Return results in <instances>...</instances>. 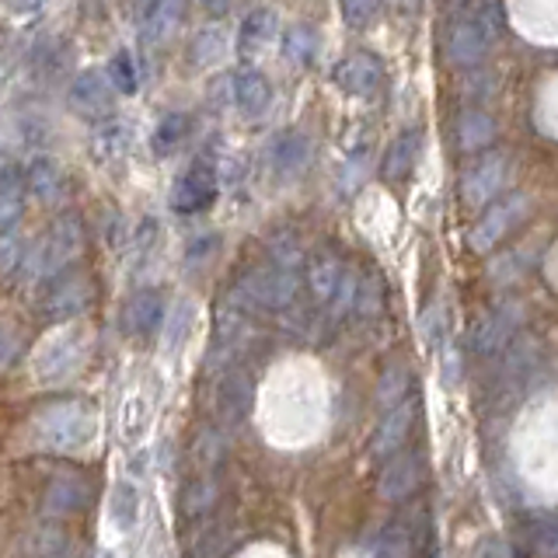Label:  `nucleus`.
I'll return each instance as SVG.
<instances>
[{
	"instance_id": "f257e3e1",
	"label": "nucleus",
	"mask_w": 558,
	"mask_h": 558,
	"mask_svg": "<svg viewBox=\"0 0 558 558\" xmlns=\"http://www.w3.org/2000/svg\"><path fill=\"white\" fill-rule=\"evenodd\" d=\"M95 409L87 401H57V405H46L35 415V444L43 450H57V453H74L84 450L95 436Z\"/></svg>"
},
{
	"instance_id": "f03ea898",
	"label": "nucleus",
	"mask_w": 558,
	"mask_h": 558,
	"mask_svg": "<svg viewBox=\"0 0 558 558\" xmlns=\"http://www.w3.org/2000/svg\"><path fill=\"white\" fill-rule=\"evenodd\" d=\"M84 252V223L74 214H63L49 223V231L35 241V248L28 252L25 276L28 279H49L63 269H70Z\"/></svg>"
},
{
	"instance_id": "7ed1b4c3",
	"label": "nucleus",
	"mask_w": 558,
	"mask_h": 558,
	"mask_svg": "<svg viewBox=\"0 0 558 558\" xmlns=\"http://www.w3.org/2000/svg\"><path fill=\"white\" fill-rule=\"evenodd\" d=\"M301 290V276L293 269H279L272 262L258 269H248L234 287L231 304L234 307H258V311H287L296 301Z\"/></svg>"
},
{
	"instance_id": "20e7f679",
	"label": "nucleus",
	"mask_w": 558,
	"mask_h": 558,
	"mask_svg": "<svg viewBox=\"0 0 558 558\" xmlns=\"http://www.w3.org/2000/svg\"><path fill=\"white\" fill-rule=\"evenodd\" d=\"M499 35V11L482 8L475 14L453 17V25L447 32V60L453 66H478L488 49H493Z\"/></svg>"
},
{
	"instance_id": "39448f33",
	"label": "nucleus",
	"mask_w": 558,
	"mask_h": 558,
	"mask_svg": "<svg viewBox=\"0 0 558 558\" xmlns=\"http://www.w3.org/2000/svg\"><path fill=\"white\" fill-rule=\"evenodd\" d=\"M531 209H534V199L527 196V192H510V196L493 199L485 214H482V220L471 227L468 244L475 252H493V248H499V244L510 238L523 220L531 217Z\"/></svg>"
},
{
	"instance_id": "423d86ee",
	"label": "nucleus",
	"mask_w": 558,
	"mask_h": 558,
	"mask_svg": "<svg viewBox=\"0 0 558 558\" xmlns=\"http://www.w3.org/2000/svg\"><path fill=\"white\" fill-rule=\"evenodd\" d=\"M95 301V283L87 272H57L49 276V287L43 290L39 296V314L46 322L52 325H63L70 318H77V314H84L87 307H92Z\"/></svg>"
},
{
	"instance_id": "0eeeda50",
	"label": "nucleus",
	"mask_w": 558,
	"mask_h": 558,
	"mask_svg": "<svg viewBox=\"0 0 558 558\" xmlns=\"http://www.w3.org/2000/svg\"><path fill=\"white\" fill-rule=\"evenodd\" d=\"M510 179V157L499 154V150H482L475 154L461 174V203L468 209H485L493 199L502 196V185Z\"/></svg>"
},
{
	"instance_id": "6e6552de",
	"label": "nucleus",
	"mask_w": 558,
	"mask_h": 558,
	"mask_svg": "<svg viewBox=\"0 0 558 558\" xmlns=\"http://www.w3.org/2000/svg\"><path fill=\"white\" fill-rule=\"evenodd\" d=\"M217 189H220L217 165L203 154L199 161H192V165L185 168V174L179 179V185H174V199H171L174 214H182V217H196V214H203V209L217 199Z\"/></svg>"
},
{
	"instance_id": "1a4fd4ad",
	"label": "nucleus",
	"mask_w": 558,
	"mask_h": 558,
	"mask_svg": "<svg viewBox=\"0 0 558 558\" xmlns=\"http://www.w3.org/2000/svg\"><path fill=\"white\" fill-rule=\"evenodd\" d=\"M70 112L81 119H112L116 116V87L101 70H81L66 92Z\"/></svg>"
},
{
	"instance_id": "9d476101",
	"label": "nucleus",
	"mask_w": 558,
	"mask_h": 558,
	"mask_svg": "<svg viewBox=\"0 0 558 558\" xmlns=\"http://www.w3.org/2000/svg\"><path fill=\"white\" fill-rule=\"evenodd\" d=\"M331 81H336L345 95L353 98H371L377 87L384 84V63L374 57V52H349V57H342L336 63V70H331Z\"/></svg>"
},
{
	"instance_id": "9b49d317",
	"label": "nucleus",
	"mask_w": 558,
	"mask_h": 558,
	"mask_svg": "<svg viewBox=\"0 0 558 558\" xmlns=\"http://www.w3.org/2000/svg\"><path fill=\"white\" fill-rule=\"evenodd\" d=\"M252 398H255L252 377L244 371H227L214 391V412L220 418V426H241L252 412Z\"/></svg>"
},
{
	"instance_id": "f8f14e48",
	"label": "nucleus",
	"mask_w": 558,
	"mask_h": 558,
	"mask_svg": "<svg viewBox=\"0 0 558 558\" xmlns=\"http://www.w3.org/2000/svg\"><path fill=\"white\" fill-rule=\"evenodd\" d=\"M418 154H423V126H405L380 157V179L388 185L409 182L418 165Z\"/></svg>"
},
{
	"instance_id": "ddd939ff",
	"label": "nucleus",
	"mask_w": 558,
	"mask_h": 558,
	"mask_svg": "<svg viewBox=\"0 0 558 558\" xmlns=\"http://www.w3.org/2000/svg\"><path fill=\"white\" fill-rule=\"evenodd\" d=\"M165 322V293L157 287H144L136 290L126 304H122V331L133 339L154 336Z\"/></svg>"
},
{
	"instance_id": "4468645a",
	"label": "nucleus",
	"mask_w": 558,
	"mask_h": 558,
	"mask_svg": "<svg viewBox=\"0 0 558 558\" xmlns=\"http://www.w3.org/2000/svg\"><path fill=\"white\" fill-rule=\"evenodd\" d=\"M311 136L301 133V130H287V133H279L272 140V147H269V168L279 182H290L296 179L307 165H311Z\"/></svg>"
},
{
	"instance_id": "2eb2a0df",
	"label": "nucleus",
	"mask_w": 558,
	"mask_h": 558,
	"mask_svg": "<svg viewBox=\"0 0 558 558\" xmlns=\"http://www.w3.org/2000/svg\"><path fill=\"white\" fill-rule=\"evenodd\" d=\"M517 325H520V304H499L485 314L475 331H471V345H475V353L482 356H496L499 349L510 342Z\"/></svg>"
},
{
	"instance_id": "dca6fc26",
	"label": "nucleus",
	"mask_w": 558,
	"mask_h": 558,
	"mask_svg": "<svg viewBox=\"0 0 558 558\" xmlns=\"http://www.w3.org/2000/svg\"><path fill=\"white\" fill-rule=\"evenodd\" d=\"M81 360H84V345H81V339L74 336V331H70V336L52 339L43 349L39 360H35V374H39V380H46V384H57V380L74 374L81 366Z\"/></svg>"
},
{
	"instance_id": "f3484780",
	"label": "nucleus",
	"mask_w": 558,
	"mask_h": 558,
	"mask_svg": "<svg viewBox=\"0 0 558 558\" xmlns=\"http://www.w3.org/2000/svg\"><path fill=\"white\" fill-rule=\"evenodd\" d=\"M412 423H415V401H401V405H391L388 415L380 418L374 440H371L374 458H391V453H398L401 444H405V436L412 433Z\"/></svg>"
},
{
	"instance_id": "a211bd4d",
	"label": "nucleus",
	"mask_w": 558,
	"mask_h": 558,
	"mask_svg": "<svg viewBox=\"0 0 558 558\" xmlns=\"http://www.w3.org/2000/svg\"><path fill=\"white\" fill-rule=\"evenodd\" d=\"M231 92H234V101H238V109L248 116V119H258L262 112L269 109V101H272V87L266 81V74L255 66H241L234 70V77H231Z\"/></svg>"
},
{
	"instance_id": "6ab92c4d",
	"label": "nucleus",
	"mask_w": 558,
	"mask_h": 558,
	"mask_svg": "<svg viewBox=\"0 0 558 558\" xmlns=\"http://www.w3.org/2000/svg\"><path fill=\"white\" fill-rule=\"evenodd\" d=\"M182 17V0H147V8L140 11V43L161 46L174 32Z\"/></svg>"
},
{
	"instance_id": "aec40b11",
	"label": "nucleus",
	"mask_w": 558,
	"mask_h": 558,
	"mask_svg": "<svg viewBox=\"0 0 558 558\" xmlns=\"http://www.w3.org/2000/svg\"><path fill=\"white\" fill-rule=\"evenodd\" d=\"M307 266V290L318 304H328L331 296L339 293L342 279H345V266L342 258L336 252H318L311 262H304Z\"/></svg>"
},
{
	"instance_id": "412c9836",
	"label": "nucleus",
	"mask_w": 558,
	"mask_h": 558,
	"mask_svg": "<svg viewBox=\"0 0 558 558\" xmlns=\"http://www.w3.org/2000/svg\"><path fill=\"white\" fill-rule=\"evenodd\" d=\"M276 28H279L276 14L269 8H255L241 22V28H238V52H241L244 60H252V57H258V52H266L272 46V39H276Z\"/></svg>"
},
{
	"instance_id": "4be33fe9",
	"label": "nucleus",
	"mask_w": 558,
	"mask_h": 558,
	"mask_svg": "<svg viewBox=\"0 0 558 558\" xmlns=\"http://www.w3.org/2000/svg\"><path fill=\"white\" fill-rule=\"evenodd\" d=\"M493 144H496V119L488 112H482V109L461 112V119H458V147L475 157V154L488 150Z\"/></svg>"
},
{
	"instance_id": "5701e85b",
	"label": "nucleus",
	"mask_w": 558,
	"mask_h": 558,
	"mask_svg": "<svg viewBox=\"0 0 558 558\" xmlns=\"http://www.w3.org/2000/svg\"><path fill=\"white\" fill-rule=\"evenodd\" d=\"M418 458L415 453H391V464L388 471L380 475V496L384 499H405L409 493H415L418 485Z\"/></svg>"
},
{
	"instance_id": "b1692460",
	"label": "nucleus",
	"mask_w": 558,
	"mask_h": 558,
	"mask_svg": "<svg viewBox=\"0 0 558 558\" xmlns=\"http://www.w3.org/2000/svg\"><path fill=\"white\" fill-rule=\"evenodd\" d=\"M140 506H144V499H140V488L133 482H116L112 499H109V523H112L119 534L136 531Z\"/></svg>"
},
{
	"instance_id": "393cba45",
	"label": "nucleus",
	"mask_w": 558,
	"mask_h": 558,
	"mask_svg": "<svg viewBox=\"0 0 558 558\" xmlns=\"http://www.w3.org/2000/svg\"><path fill=\"white\" fill-rule=\"evenodd\" d=\"M87 496H92V488H87L77 475H60L46 493V510L57 517L77 513L81 506H87Z\"/></svg>"
},
{
	"instance_id": "a878e982",
	"label": "nucleus",
	"mask_w": 558,
	"mask_h": 558,
	"mask_svg": "<svg viewBox=\"0 0 558 558\" xmlns=\"http://www.w3.org/2000/svg\"><path fill=\"white\" fill-rule=\"evenodd\" d=\"M22 182H25V192H32V196L43 203H52L60 196V168H57V161H49L43 154L28 161Z\"/></svg>"
},
{
	"instance_id": "bb28decb",
	"label": "nucleus",
	"mask_w": 558,
	"mask_h": 558,
	"mask_svg": "<svg viewBox=\"0 0 558 558\" xmlns=\"http://www.w3.org/2000/svg\"><path fill=\"white\" fill-rule=\"evenodd\" d=\"M25 199H28V192H25L22 174H17L14 168L0 171V231H4V227H14L17 220H22Z\"/></svg>"
},
{
	"instance_id": "cd10ccee",
	"label": "nucleus",
	"mask_w": 558,
	"mask_h": 558,
	"mask_svg": "<svg viewBox=\"0 0 558 558\" xmlns=\"http://www.w3.org/2000/svg\"><path fill=\"white\" fill-rule=\"evenodd\" d=\"M189 130H192V119H189L185 112H168L161 122H157V130H154V136H150V150H154L157 157L174 154V150H179V147L185 144Z\"/></svg>"
},
{
	"instance_id": "c85d7f7f",
	"label": "nucleus",
	"mask_w": 558,
	"mask_h": 558,
	"mask_svg": "<svg viewBox=\"0 0 558 558\" xmlns=\"http://www.w3.org/2000/svg\"><path fill=\"white\" fill-rule=\"evenodd\" d=\"M318 49H322V35L314 25H293L283 35V52L296 63V66H311L318 60Z\"/></svg>"
},
{
	"instance_id": "c756f323",
	"label": "nucleus",
	"mask_w": 558,
	"mask_h": 558,
	"mask_svg": "<svg viewBox=\"0 0 558 558\" xmlns=\"http://www.w3.org/2000/svg\"><path fill=\"white\" fill-rule=\"evenodd\" d=\"M269 262H272V266H279V269L301 272V269H304V262H307L304 241L296 238L293 231H279V234L269 241Z\"/></svg>"
},
{
	"instance_id": "7c9ffc66",
	"label": "nucleus",
	"mask_w": 558,
	"mask_h": 558,
	"mask_svg": "<svg viewBox=\"0 0 558 558\" xmlns=\"http://www.w3.org/2000/svg\"><path fill=\"white\" fill-rule=\"evenodd\" d=\"M130 144V126L126 122H105V126L95 130V154L101 157V161H112V157H122V150H126Z\"/></svg>"
},
{
	"instance_id": "2f4dec72",
	"label": "nucleus",
	"mask_w": 558,
	"mask_h": 558,
	"mask_svg": "<svg viewBox=\"0 0 558 558\" xmlns=\"http://www.w3.org/2000/svg\"><path fill=\"white\" fill-rule=\"evenodd\" d=\"M384 304V287H380V276L377 272H360L356 276V287H353V307L363 314V318H371V314H377Z\"/></svg>"
},
{
	"instance_id": "473e14b6",
	"label": "nucleus",
	"mask_w": 558,
	"mask_h": 558,
	"mask_svg": "<svg viewBox=\"0 0 558 558\" xmlns=\"http://www.w3.org/2000/svg\"><path fill=\"white\" fill-rule=\"evenodd\" d=\"M223 46H227V39L220 28H203V32H196V39H192L189 60L196 66H214L223 57Z\"/></svg>"
},
{
	"instance_id": "72a5a7b5",
	"label": "nucleus",
	"mask_w": 558,
	"mask_h": 558,
	"mask_svg": "<svg viewBox=\"0 0 558 558\" xmlns=\"http://www.w3.org/2000/svg\"><path fill=\"white\" fill-rule=\"evenodd\" d=\"M409 391V371L401 363H395V366H388L384 371V377H380V388H377V405L380 409H391V405H398L401 401V395Z\"/></svg>"
},
{
	"instance_id": "f704fd0d",
	"label": "nucleus",
	"mask_w": 558,
	"mask_h": 558,
	"mask_svg": "<svg viewBox=\"0 0 558 558\" xmlns=\"http://www.w3.org/2000/svg\"><path fill=\"white\" fill-rule=\"evenodd\" d=\"M22 258H25L22 234H17L14 227H4V231H0V272L17 269V266H22Z\"/></svg>"
},
{
	"instance_id": "c9c22d12",
	"label": "nucleus",
	"mask_w": 558,
	"mask_h": 558,
	"mask_svg": "<svg viewBox=\"0 0 558 558\" xmlns=\"http://www.w3.org/2000/svg\"><path fill=\"white\" fill-rule=\"evenodd\" d=\"M112 81L116 92L122 95H133L136 92V70H133V60H130V52H116L112 63H109V74H105Z\"/></svg>"
},
{
	"instance_id": "e433bc0d",
	"label": "nucleus",
	"mask_w": 558,
	"mask_h": 558,
	"mask_svg": "<svg viewBox=\"0 0 558 558\" xmlns=\"http://www.w3.org/2000/svg\"><path fill=\"white\" fill-rule=\"evenodd\" d=\"M342 17L349 28H366L380 11V0H339Z\"/></svg>"
},
{
	"instance_id": "4c0bfd02",
	"label": "nucleus",
	"mask_w": 558,
	"mask_h": 558,
	"mask_svg": "<svg viewBox=\"0 0 558 558\" xmlns=\"http://www.w3.org/2000/svg\"><path fill=\"white\" fill-rule=\"evenodd\" d=\"M412 551H415V545L405 534V527H388L377 545V558H412Z\"/></svg>"
},
{
	"instance_id": "58836bf2",
	"label": "nucleus",
	"mask_w": 558,
	"mask_h": 558,
	"mask_svg": "<svg viewBox=\"0 0 558 558\" xmlns=\"http://www.w3.org/2000/svg\"><path fill=\"white\" fill-rule=\"evenodd\" d=\"M17 356H22V339H17V331L11 325L0 322V371H8Z\"/></svg>"
},
{
	"instance_id": "ea45409f",
	"label": "nucleus",
	"mask_w": 558,
	"mask_h": 558,
	"mask_svg": "<svg viewBox=\"0 0 558 558\" xmlns=\"http://www.w3.org/2000/svg\"><path fill=\"white\" fill-rule=\"evenodd\" d=\"M189 318H192V311H189V304H182L179 311H174V318H171V345H182L185 342V331H189Z\"/></svg>"
},
{
	"instance_id": "a19ab883",
	"label": "nucleus",
	"mask_w": 558,
	"mask_h": 558,
	"mask_svg": "<svg viewBox=\"0 0 558 558\" xmlns=\"http://www.w3.org/2000/svg\"><path fill=\"white\" fill-rule=\"evenodd\" d=\"M440 314H444V307H440V304H433V307L423 314V331H426V339H429V342L440 339V331H444V325H440Z\"/></svg>"
},
{
	"instance_id": "79ce46f5",
	"label": "nucleus",
	"mask_w": 558,
	"mask_h": 558,
	"mask_svg": "<svg viewBox=\"0 0 558 558\" xmlns=\"http://www.w3.org/2000/svg\"><path fill=\"white\" fill-rule=\"evenodd\" d=\"M4 4L17 14H35V11H43L46 0H4Z\"/></svg>"
},
{
	"instance_id": "37998d69",
	"label": "nucleus",
	"mask_w": 558,
	"mask_h": 558,
	"mask_svg": "<svg viewBox=\"0 0 558 558\" xmlns=\"http://www.w3.org/2000/svg\"><path fill=\"white\" fill-rule=\"evenodd\" d=\"M203 8H206L209 14H214V17H223L227 11L234 8V0H203Z\"/></svg>"
},
{
	"instance_id": "c03bdc74",
	"label": "nucleus",
	"mask_w": 558,
	"mask_h": 558,
	"mask_svg": "<svg viewBox=\"0 0 558 558\" xmlns=\"http://www.w3.org/2000/svg\"><path fill=\"white\" fill-rule=\"evenodd\" d=\"M98 558H116V551H98Z\"/></svg>"
}]
</instances>
